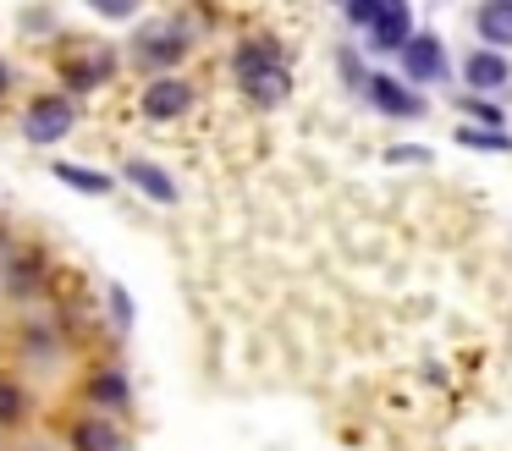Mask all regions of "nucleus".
<instances>
[{
	"instance_id": "4468645a",
	"label": "nucleus",
	"mask_w": 512,
	"mask_h": 451,
	"mask_svg": "<svg viewBox=\"0 0 512 451\" xmlns=\"http://www.w3.org/2000/svg\"><path fill=\"white\" fill-rule=\"evenodd\" d=\"M89 402L94 407H122L127 402V380H122V374H94V380H89Z\"/></svg>"
},
{
	"instance_id": "1a4fd4ad",
	"label": "nucleus",
	"mask_w": 512,
	"mask_h": 451,
	"mask_svg": "<svg viewBox=\"0 0 512 451\" xmlns=\"http://www.w3.org/2000/svg\"><path fill=\"white\" fill-rule=\"evenodd\" d=\"M111 50H89V55H67V66H61V77H67V88H78V94H89V88H100L105 77H111Z\"/></svg>"
},
{
	"instance_id": "412c9836",
	"label": "nucleus",
	"mask_w": 512,
	"mask_h": 451,
	"mask_svg": "<svg viewBox=\"0 0 512 451\" xmlns=\"http://www.w3.org/2000/svg\"><path fill=\"white\" fill-rule=\"evenodd\" d=\"M507 6H512V0H507Z\"/></svg>"
},
{
	"instance_id": "9d476101",
	"label": "nucleus",
	"mask_w": 512,
	"mask_h": 451,
	"mask_svg": "<svg viewBox=\"0 0 512 451\" xmlns=\"http://www.w3.org/2000/svg\"><path fill=\"white\" fill-rule=\"evenodd\" d=\"M474 28H479V39H485L490 50H512V6L507 0H485L479 17H474Z\"/></svg>"
},
{
	"instance_id": "6e6552de",
	"label": "nucleus",
	"mask_w": 512,
	"mask_h": 451,
	"mask_svg": "<svg viewBox=\"0 0 512 451\" xmlns=\"http://www.w3.org/2000/svg\"><path fill=\"white\" fill-rule=\"evenodd\" d=\"M463 77H468V88H479V94H496L501 83H512V66H507L501 50H474L463 61Z\"/></svg>"
},
{
	"instance_id": "aec40b11",
	"label": "nucleus",
	"mask_w": 512,
	"mask_h": 451,
	"mask_svg": "<svg viewBox=\"0 0 512 451\" xmlns=\"http://www.w3.org/2000/svg\"><path fill=\"white\" fill-rule=\"evenodd\" d=\"M6 88H12V66L0 61V94H6Z\"/></svg>"
},
{
	"instance_id": "39448f33",
	"label": "nucleus",
	"mask_w": 512,
	"mask_h": 451,
	"mask_svg": "<svg viewBox=\"0 0 512 451\" xmlns=\"http://www.w3.org/2000/svg\"><path fill=\"white\" fill-rule=\"evenodd\" d=\"M408 39H413L408 0H380L375 22H369V44H375V50H402Z\"/></svg>"
},
{
	"instance_id": "20e7f679",
	"label": "nucleus",
	"mask_w": 512,
	"mask_h": 451,
	"mask_svg": "<svg viewBox=\"0 0 512 451\" xmlns=\"http://www.w3.org/2000/svg\"><path fill=\"white\" fill-rule=\"evenodd\" d=\"M364 94H369V105L386 110V116H424V99L413 94L408 83L386 77V72H369V77H364Z\"/></svg>"
},
{
	"instance_id": "a211bd4d",
	"label": "nucleus",
	"mask_w": 512,
	"mask_h": 451,
	"mask_svg": "<svg viewBox=\"0 0 512 451\" xmlns=\"http://www.w3.org/2000/svg\"><path fill=\"white\" fill-rule=\"evenodd\" d=\"M94 11H105V17H133L138 11V0H89Z\"/></svg>"
},
{
	"instance_id": "2eb2a0df",
	"label": "nucleus",
	"mask_w": 512,
	"mask_h": 451,
	"mask_svg": "<svg viewBox=\"0 0 512 451\" xmlns=\"http://www.w3.org/2000/svg\"><path fill=\"white\" fill-rule=\"evenodd\" d=\"M28 418V391L17 380H0V424H17Z\"/></svg>"
},
{
	"instance_id": "423d86ee",
	"label": "nucleus",
	"mask_w": 512,
	"mask_h": 451,
	"mask_svg": "<svg viewBox=\"0 0 512 451\" xmlns=\"http://www.w3.org/2000/svg\"><path fill=\"white\" fill-rule=\"evenodd\" d=\"M402 66H408V77H413V83H435V77L446 72L441 39H435V33H413V39L402 44Z\"/></svg>"
},
{
	"instance_id": "9b49d317",
	"label": "nucleus",
	"mask_w": 512,
	"mask_h": 451,
	"mask_svg": "<svg viewBox=\"0 0 512 451\" xmlns=\"http://www.w3.org/2000/svg\"><path fill=\"white\" fill-rule=\"evenodd\" d=\"M127 182H133L144 198H155V204H177V182L149 160H127Z\"/></svg>"
},
{
	"instance_id": "ddd939ff",
	"label": "nucleus",
	"mask_w": 512,
	"mask_h": 451,
	"mask_svg": "<svg viewBox=\"0 0 512 451\" xmlns=\"http://www.w3.org/2000/svg\"><path fill=\"white\" fill-rule=\"evenodd\" d=\"M122 440H116V424H105V418H83L78 429H72V451H116Z\"/></svg>"
},
{
	"instance_id": "f257e3e1",
	"label": "nucleus",
	"mask_w": 512,
	"mask_h": 451,
	"mask_svg": "<svg viewBox=\"0 0 512 451\" xmlns=\"http://www.w3.org/2000/svg\"><path fill=\"white\" fill-rule=\"evenodd\" d=\"M232 72H237V83H243V94L254 99L259 110L281 105V99H287V88H292L287 55H281L270 39H243V44H237V55H232Z\"/></svg>"
},
{
	"instance_id": "dca6fc26",
	"label": "nucleus",
	"mask_w": 512,
	"mask_h": 451,
	"mask_svg": "<svg viewBox=\"0 0 512 451\" xmlns=\"http://www.w3.org/2000/svg\"><path fill=\"white\" fill-rule=\"evenodd\" d=\"M457 143H468V149H496V154H507L512 143L501 138V132H474V127H457Z\"/></svg>"
},
{
	"instance_id": "7ed1b4c3",
	"label": "nucleus",
	"mask_w": 512,
	"mask_h": 451,
	"mask_svg": "<svg viewBox=\"0 0 512 451\" xmlns=\"http://www.w3.org/2000/svg\"><path fill=\"white\" fill-rule=\"evenodd\" d=\"M188 110H193V83L188 77H177V72L149 77V88H144V116L149 121H177V116H188Z\"/></svg>"
},
{
	"instance_id": "0eeeda50",
	"label": "nucleus",
	"mask_w": 512,
	"mask_h": 451,
	"mask_svg": "<svg viewBox=\"0 0 512 451\" xmlns=\"http://www.w3.org/2000/svg\"><path fill=\"white\" fill-rule=\"evenodd\" d=\"M188 50H193V39H188V33H177V28H171V33H144V39L133 44V55H138L144 66H155V72L177 66Z\"/></svg>"
},
{
	"instance_id": "f8f14e48",
	"label": "nucleus",
	"mask_w": 512,
	"mask_h": 451,
	"mask_svg": "<svg viewBox=\"0 0 512 451\" xmlns=\"http://www.w3.org/2000/svg\"><path fill=\"white\" fill-rule=\"evenodd\" d=\"M50 176H56V182H67V187H78V193H89V198L111 193V176L89 171V165H72V160H56V165H50Z\"/></svg>"
},
{
	"instance_id": "f03ea898",
	"label": "nucleus",
	"mask_w": 512,
	"mask_h": 451,
	"mask_svg": "<svg viewBox=\"0 0 512 451\" xmlns=\"http://www.w3.org/2000/svg\"><path fill=\"white\" fill-rule=\"evenodd\" d=\"M72 121H78V110H72V99H61V94H39L34 105H28V116H23V132H28V143H61L72 132Z\"/></svg>"
},
{
	"instance_id": "6ab92c4d",
	"label": "nucleus",
	"mask_w": 512,
	"mask_h": 451,
	"mask_svg": "<svg viewBox=\"0 0 512 451\" xmlns=\"http://www.w3.org/2000/svg\"><path fill=\"white\" fill-rule=\"evenodd\" d=\"M386 160H413V165H430V154H424V149H391Z\"/></svg>"
},
{
	"instance_id": "f3484780",
	"label": "nucleus",
	"mask_w": 512,
	"mask_h": 451,
	"mask_svg": "<svg viewBox=\"0 0 512 451\" xmlns=\"http://www.w3.org/2000/svg\"><path fill=\"white\" fill-rule=\"evenodd\" d=\"M375 11H380V0H347V17H353L358 28H369V22H375Z\"/></svg>"
}]
</instances>
